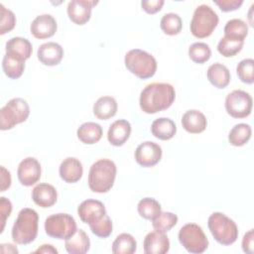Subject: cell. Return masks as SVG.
I'll use <instances>...</instances> for the list:
<instances>
[{
    "instance_id": "f546056e",
    "label": "cell",
    "mask_w": 254,
    "mask_h": 254,
    "mask_svg": "<svg viewBox=\"0 0 254 254\" xmlns=\"http://www.w3.org/2000/svg\"><path fill=\"white\" fill-rule=\"evenodd\" d=\"M136 248L137 242L129 233L119 234L112 243V252L114 254H133Z\"/></svg>"
},
{
    "instance_id": "2e32d148",
    "label": "cell",
    "mask_w": 254,
    "mask_h": 254,
    "mask_svg": "<svg viewBox=\"0 0 254 254\" xmlns=\"http://www.w3.org/2000/svg\"><path fill=\"white\" fill-rule=\"evenodd\" d=\"M143 248L146 254H165L170 249V240L164 232H149L144 238Z\"/></svg>"
},
{
    "instance_id": "e575fe53",
    "label": "cell",
    "mask_w": 254,
    "mask_h": 254,
    "mask_svg": "<svg viewBox=\"0 0 254 254\" xmlns=\"http://www.w3.org/2000/svg\"><path fill=\"white\" fill-rule=\"evenodd\" d=\"M178 222V216L170 211H161L153 220L152 225L156 231L168 232Z\"/></svg>"
},
{
    "instance_id": "ee69618b",
    "label": "cell",
    "mask_w": 254,
    "mask_h": 254,
    "mask_svg": "<svg viewBox=\"0 0 254 254\" xmlns=\"http://www.w3.org/2000/svg\"><path fill=\"white\" fill-rule=\"evenodd\" d=\"M11 186V175L3 166H1V190L5 191Z\"/></svg>"
},
{
    "instance_id": "9c48e42d",
    "label": "cell",
    "mask_w": 254,
    "mask_h": 254,
    "mask_svg": "<svg viewBox=\"0 0 254 254\" xmlns=\"http://www.w3.org/2000/svg\"><path fill=\"white\" fill-rule=\"evenodd\" d=\"M76 222L67 213H56L45 220V231L48 236L56 239H67L76 232Z\"/></svg>"
},
{
    "instance_id": "4316f807",
    "label": "cell",
    "mask_w": 254,
    "mask_h": 254,
    "mask_svg": "<svg viewBox=\"0 0 254 254\" xmlns=\"http://www.w3.org/2000/svg\"><path fill=\"white\" fill-rule=\"evenodd\" d=\"M102 134V127L95 122H85L81 124L76 131L77 138L87 145L97 143L101 139Z\"/></svg>"
},
{
    "instance_id": "52a82bcc",
    "label": "cell",
    "mask_w": 254,
    "mask_h": 254,
    "mask_svg": "<svg viewBox=\"0 0 254 254\" xmlns=\"http://www.w3.org/2000/svg\"><path fill=\"white\" fill-rule=\"evenodd\" d=\"M30 114V107L23 98L16 97L9 100L0 110L1 130H10L17 124L25 122Z\"/></svg>"
},
{
    "instance_id": "5bb4252c",
    "label": "cell",
    "mask_w": 254,
    "mask_h": 254,
    "mask_svg": "<svg viewBox=\"0 0 254 254\" xmlns=\"http://www.w3.org/2000/svg\"><path fill=\"white\" fill-rule=\"evenodd\" d=\"M98 1L92 0H71L67 5V15L71 22L76 25H84L91 16L92 8Z\"/></svg>"
},
{
    "instance_id": "603a6c76",
    "label": "cell",
    "mask_w": 254,
    "mask_h": 254,
    "mask_svg": "<svg viewBox=\"0 0 254 254\" xmlns=\"http://www.w3.org/2000/svg\"><path fill=\"white\" fill-rule=\"evenodd\" d=\"M206 76L209 82L217 88H225L230 82V71L227 66L220 63L209 65Z\"/></svg>"
},
{
    "instance_id": "d4e9b609",
    "label": "cell",
    "mask_w": 254,
    "mask_h": 254,
    "mask_svg": "<svg viewBox=\"0 0 254 254\" xmlns=\"http://www.w3.org/2000/svg\"><path fill=\"white\" fill-rule=\"evenodd\" d=\"M117 109V102L112 96H101L93 104V114L100 120H107L113 117Z\"/></svg>"
},
{
    "instance_id": "d6a6232c",
    "label": "cell",
    "mask_w": 254,
    "mask_h": 254,
    "mask_svg": "<svg viewBox=\"0 0 254 254\" xmlns=\"http://www.w3.org/2000/svg\"><path fill=\"white\" fill-rule=\"evenodd\" d=\"M139 214L148 220H153L161 211V204L153 197H144L138 202Z\"/></svg>"
},
{
    "instance_id": "f1b7e54d",
    "label": "cell",
    "mask_w": 254,
    "mask_h": 254,
    "mask_svg": "<svg viewBox=\"0 0 254 254\" xmlns=\"http://www.w3.org/2000/svg\"><path fill=\"white\" fill-rule=\"evenodd\" d=\"M252 130L249 124L239 123L232 127L228 134V141L235 147L245 145L251 138Z\"/></svg>"
},
{
    "instance_id": "1f68e13d",
    "label": "cell",
    "mask_w": 254,
    "mask_h": 254,
    "mask_svg": "<svg viewBox=\"0 0 254 254\" xmlns=\"http://www.w3.org/2000/svg\"><path fill=\"white\" fill-rule=\"evenodd\" d=\"M160 27L165 34L169 36H175L182 31L183 21L178 14L167 13L162 17Z\"/></svg>"
},
{
    "instance_id": "4fadbf2b",
    "label": "cell",
    "mask_w": 254,
    "mask_h": 254,
    "mask_svg": "<svg viewBox=\"0 0 254 254\" xmlns=\"http://www.w3.org/2000/svg\"><path fill=\"white\" fill-rule=\"evenodd\" d=\"M41 164L36 158L28 157L22 160L18 166L17 175L21 185L31 187L35 185L41 178Z\"/></svg>"
},
{
    "instance_id": "60d3db41",
    "label": "cell",
    "mask_w": 254,
    "mask_h": 254,
    "mask_svg": "<svg viewBox=\"0 0 254 254\" xmlns=\"http://www.w3.org/2000/svg\"><path fill=\"white\" fill-rule=\"evenodd\" d=\"M222 12L235 11L243 4V0H213Z\"/></svg>"
},
{
    "instance_id": "277c9868",
    "label": "cell",
    "mask_w": 254,
    "mask_h": 254,
    "mask_svg": "<svg viewBox=\"0 0 254 254\" xmlns=\"http://www.w3.org/2000/svg\"><path fill=\"white\" fill-rule=\"evenodd\" d=\"M124 63L126 68L141 79L152 77L157 70L156 59L151 54L140 49H133L127 52Z\"/></svg>"
},
{
    "instance_id": "ba28073f",
    "label": "cell",
    "mask_w": 254,
    "mask_h": 254,
    "mask_svg": "<svg viewBox=\"0 0 254 254\" xmlns=\"http://www.w3.org/2000/svg\"><path fill=\"white\" fill-rule=\"evenodd\" d=\"M180 243L192 254L203 253L208 247V239L202 228L195 223H187L179 231Z\"/></svg>"
},
{
    "instance_id": "f6af8a7d",
    "label": "cell",
    "mask_w": 254,
    "mask_h": 254,
    "mask_svg": "<svg viewBox=\"0 0 254 254\" xmlns=\"http://www.w3.org/2000/svg\"><path fill=\"white\" fill-rule=\"evenodd\" d=\"M34 253H49V254L54 253V254H57L58 250L51 244H43Z\"/></svg>"
},
{
    "instance_id": "d6986e66",
    "label": "cell",
    "mask_w": 254,
    "mask_h": 254,
    "mask_svg": "<svg viewBox=\"0 0 254 254\" xmlns=\"http://www.w3.org/2000/svg\"><path fill=\"white\" fill-rule=\"evenodd\" d=\"M58 198V192L56 189L47 183L37 185L32 190L33 201L43 208L53 206Z\"/></svg>"
},
{
    "instance_id": "bcb514c9",
    "label": "cell",
    "mask_w": 254,
    "mask_h": 254,
    "mask_svg": "<svg viewBox=\"0 0 254 254\" xmlns=\"http://www.w3.org/2000/svg\"><path fill=\"white\" fill-rule=\"evenodd\" d=\"M0 251L2 252V253H18V249H17V247H15L13 244H10V243H8V244H1L0 245Z\"/></svg>"
},
{
    "instance_id": "484cf974",
    "label": "cell",
    "mask_w": 254,
    "mask_h": 254,
    "mask_svg": "<svg viewBox=\"0 0 254 254\" xmlns=\"http://www.w3.org/2000/svg\"><path fill=\"white\" fill-rule=\"evenodd\" d=\"M151 132L154 137L163 141H167L175 136L177 132V126L172 119L161 117L153 121L151 125Z\"/></svg>"
},
{
    "instance_id": "ac0fdd59",
    "label": "cell",
    "mask_w": 254,
    "mask_h": 254,
    "mask_svg": "<svg viewBox=\"0 0 254 254\" xmlns=\"http://www.w3.org/2000/svg\"><path fill=\"white\" fill-rule=\"evenodd\" d=\"M60 177L68 184L78 182L83 174V167L80 161L74 157L65 158L60 165Z\"/></svg>"
},
{
    "instance_id": "d590c367",
    "label": "cell",
    "mask_w": 254,
    "mask_h": 254,
    "mask_svg": "<svg viewBox=\"0 0 254 254\" xmlns=\"http://www.w3.org/2000/svg\"><path fill=\"white\" fill-rule=\"evenodd\" d=\"M189 57L195 64H204L211 57V50L205 43H193L189 48Z\"/></svg>"
},
{
    "instance_id": "5b68a950",
    "label": "cell",
    "mask_w": 254,
    "mask_h": 254,
    "mask_svg": "<svg viewBox=\"0 0 254 254\" xmlns=\"http://www.w3.org/2000/svg\"><path fill=\"white\" fill-rule=\"evenodd\" d=\"M209 231L213 238L221 245H231L238 237L236 223L221 212H213L207 220Z\"/></svg>"
},
{
    "instance_id": "83f0119b",
    "label": "cell",
    "mask_w": 254,
    "mask_h": 254,
    "mask_svg": "<svg viewBox=\"0 0 254 254\" xmlns=\"http://www.w3.org/2000/svg\"><path fill=\"white\" fill-rule=\"evenodd\" d=\"M2 68L9 78L17 79L24 72L25 62L9 54H5L2 61Z\"/></svg>"
},
{
    "instance_id": "3957f363",
    "label": "cell",
    "mask_w": 254,
    "mask_h": 254,
    "mask_svg": "<svg viewBox=\"0 0 254 254\" xmlns=\"http://www.w3.org/2000/svg\"><path fill=\"white\" fill-rule=\"evenodd\" d=\"M39 215L36 210L26 207L19 211L12 227V239L15 243L26 245L33 242L38 235Z\"/></svg>"
},
{
    "instance_id": "6da1fadb",
    "label": "cell",
    "mask_w": 254,
    "mask_h": 254,
    "mask_svg": "<svg viewBox=\"0 0 254 254\" xmlns=\"http://www.w3.org/2000/svg\"><path fill=\"white\" fill-rule=\"evenodd\" d=\"M176 91L167 82H153L146 85L140 93L139 104L145 113L154 114L168 109L175 101Z\"/></svg>"
},
{
    "instance_id": "8992f818",
    "label": "cell",
    "mask_w": 254,
    "mask_h": 254,
    "mask_svg": "<svg viewBox=\"0 0 254 254\" xmlns=\"http://www.w3.org/2000/svg\"><path fill=\"white\" fill-rule=\"evenodd\" d=\"M219 18L216 12L208 5L201 4L193 12L190 21V32L198 39L209 37L218 24Z\"/></svg>"
},
{
    "instance_id": "9a60e30c",
    "label": "cell",
    "mask_w": 254,
    "mask_h": 254,
    "mask_svg": "<svg viewBox=\"0 0 254 254\" xmlns=\"http://www.w3.org/2000/svg\"><path fill=\"white\" fill-rule=\"evenodd\" d=\"M57 21L52 15L42 14L33 20L30 26V31L35 38L42 40L54 36L57 32Z\"/></svg>"
},
{
    "instance_id": "836d02e7",
    "label": "cell",
    "mask_w": 254,
    "mask_h": 254,
    "mask_svg": "<svg viewBox=\"0 0 254 254\" xmlns=\"http://www.w3.org/2000/svg\"><path fill=\"white\" fill-rule=\"evenodd\" d=\"M248 34V26L241 19H231L224 26V36L244 41Z\"/></svg>"
},
{
    "instance_id": "7bdbcfd3",
    "label": "cell",
    "mask_w": 254,
    "mask_h": 254,
    "mask_svg": "<svg viewBox=\"0 0 254 254\" xmlns=\"http://www.w3.org/2000/svg\"><path fill=\"white\" fill-rule=\"evenodd\" d=\"M242 249L247 254H253L254 252V231L250 229L246 232L242 239Z\"/></svg>"
},
{
    "instance_id": "7a4b0ae2",
    "label": "cell",
    "mask_w": 254,
    "mask_h": 254,
    "mask_svg": "<svg viewBox=\"0 0 254 254\" xmlns=\"http://www.w3.org/2000/svg\"><path fill=\"white\" fill-rule=\"evenodd\" d=\"M116 165L109 159H100L93 163L88 173V187L97 193L107 192L114 185L116 178Z\"/></svg>"
},
{
    "instance_id": "ab89813d",
    "label": "cell",
    "mask_w": 254,
    "mask_h": 254,
    "mask_svg": "<svg viewBox=\"0 0 254 254\" xmlns=\"http://www.w3.org/2000/svg\"><path fill=\"white\" fill-rule=\"evenodd\" d=\"M12 211V203L9 199L2 196L0 197V222H1V232L4 230L6 219L10 216Z\"/></svg>"
},
{
    "instance_id": "e0dca14e",
    "label": "cell",
    "mask_w": 254,
    "mask_h": 254,
    "mask_svg": "<svg viewBox=\"0 0 254 254\" xmlns=\"http://www.w3.org/2000/svg\"><path fill=\"white\" fill-rule=\"evenodd\" d=\"M38 60L45 65L54 66L59 64L64 57L62 46L56 42H48L42 44L38 49Z\"/></svg>"
},
{
    "instance_id": "8fae6325",
    "label": "cell",
    "mask_w": 254,
    "mask_h": 254,
    "mask_svg": "<svg viewBox=\"0 0 254 254\" xmlns=\"http://www.w3.org/2000/svg\"><path fill=\"white\" fill-rule=\"evenodd\" d=\"M77 214L82 222L91 227L106 215V209L100 200L86 199L78 205Z\"/></svg>"
},
{
    "instance_id": "74e56055",
    "label": "cell",
    "mask_w": 254,
    "mask_h": 254,
    "mask_svg": "<svg viewBox=\"0 0 254 254\" xmlns=\"http://www.w3.org/2000/svg\"><path fill=\"white\" fill-rule=\"evenodd\" d=\"M0 34L4 35L14 29L16 25V17L15 14L11 10L5 8L3 4H0Z\"/></svg>"
},
{
    "instance_id": "7402d4cb",
    "label": "cell",
    "mask_w": 254,
    "mask_h": 254,
    "mask_svg": "<svg viewBox=\"0 0 254 254\" xmlns=\"http://www.w3.org/2000/svg\"><path fill=\"white\" fill-rule=\"evenodd\" d=\"M6 54L14 56L22 61L30 59L33 47L32 44L25 38L22 37H13L7 41L5 46Z\"/></svg>"
},
{
    "instance_id": "ffe728a7",
    "label": "cell",
    "mask_w": 254,
    "mask_h": 254,
    "mask_svg": "<svg viewBox=\"0 0 254 254\" xmlns=\"http://www.w3.org/2000/svg\"><path fill=\"white\" fill-rule=\"evenodd\" d=\"M131 124L125 119H119L114 121L107 132L108 142L115 146H122L130 137Z\"/></svg>"
},
{
    "instance_id": "44dd1931",
    "label": "cell",
    "mask_w": 254,
    "mask_h": 254,
    "mask_svg": "<svg viewBox=\"0 0 254 254\" xmlns=\"http://www.w3.org/2000/svg\"><path fill=\"white\" fill-rule=\"evenodd\" d=\"M183 128L191 134H198L205 130L207 120L203 113L196 109L188 110L182 117Z\"/></svg>"
},
{
    "instance_id": "7c38bea8",
    "label": "cell",
    "mask_w": 254,
    "mask_h": 254,
    "mask_svg": "<svg viewBox=\"0 0 254 254\" xmlns=\"http://www.w3.org/2000/svg\"><path fill=\"white\" fill-rule=\"evenodd\" d=\"M162 148L157 143L146 141L141 143L135 150L136 162L145 168L157 165L162 158Z\"/></svg>"
},
{
    "instance_id": "30bf717a",
    "label": "cell",
    "mask_w": 254,
    "mask_h": 254,
    "mask_svg": "<svg viewBox=\"0 0 254 254\" xmlns=\"http://www.w3.org/2000/svg\"><path fill=\"white\" fill-rule=\"evenodd\" d=\"M252 105L253 100L251 95L242 89L231 91L225 98L226 112L233 118H245L249 116Z\"/></svg>"
},
{
    "instance_id": "4dcf8cb0",
    "label": "cell",
    "mask_w": 254,
    "mask_h": 254,
    "mask_svg": "<svg viewBox=\"0 0 254 254\" xmlns=\"http://www.w3.org/2000/svg\"><path fill=\"white\" fill-rule=\"evenodd\" d=\"M243 45H244V41L242 40L224 36L218 42L217 51L223 57L230 58L237 55L242 50Z\"/></svg>"
},
{
    "instance_id": "8d00e7d4",
    "label": "cell",
    "mask_w": 254,
    "mask_h": 254,
    "mask_svg": "<svg viewBox=\"0 0 254 254\" xmlns=\"http://www.w3.org/2000/svg\"><path fill=\"white\" fill-rule=\"evenodd\" d=\"M236 72L239 79L251 84L254 82V61L253 59H244L236 66Z\"/></svg>"
},
{
    "instance_id": "f35d334b",
    "label": "cell",
    "mask_w": 254,
    "mask_h": 254,
    "mask_svg": "<svg viewBox=\"0 0 254 254\" xmlns=\"http://www.w3.org/2000/svg\"><path fill=\"white\" fill-rule=\"evenodd\" d=\"M89 228L95 236L99 238H107L112 233V221L110 217L106 214L102 218V220Z\"/></svg>"
},
{
    "instance_id": "cb8c5ba5",
    "label": "cell",
    "mask_w": 254,
    "mask_h": 254,
    "mask_svg": "<svg viewBox=\"0 0 254 254\" xmlns=\"http://www.w3.org/2000/svg\"><path fill=\"white\" fill-rule=\"evenodd\" d=\"M64 246L69 254H84L90 248V240L84 230L77 229L72 236L65 239Z\"/></svg>"
},
{
    "instance_id": "b9f144b4",
    "label": "cell",
    "mask_w": 254,
    "mask_h": 254,
    "mask_svg": "<svg viewBox=\"0 0 254 254\" xmlns=\"http://www.w3.org/2000/svg\"><path fill=\"white\" fill-rule=\"evenodd\" d=\"M164 3V0H143L141 2V6L146 13L155 14L162 9Z\"/></svg>"
}]
</instances>
